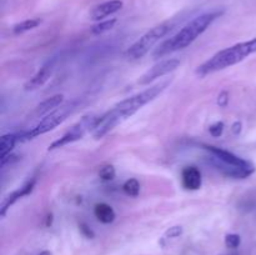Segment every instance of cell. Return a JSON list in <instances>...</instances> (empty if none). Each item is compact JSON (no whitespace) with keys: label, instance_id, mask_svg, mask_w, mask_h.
Here are the masks:
<instances>
[{"label":"cell","instance_id":"1","mask_svg":"<svg viewBox=\"0 0 256 255\" xmlns=\"http://www.w3.org/2000/svg\"><path fill=\"white\" fill-rule=\"evenodd\" d=\"M170 82H169V80L162 82L159 84L154 85V86L148 88L146 90H142V92H138V94L118 102L115 106H112V109L108 110L105 114L100 115L98 118L96 122H95L94 128L92 130V136L95 139H102L108 132H112L114 128L122 124V122H125L128 118L132 116L135 112H139L142 106L156 99L169 86Z\"/></svg>","mask_w":256,"mask_h":255},{"label":"cell","instance_id":"2","mask_svg":"<svg viewBox=\"0 0 256 255\" xmlns=\"http://www.w3.org/2000/svg\"><path fill=\"white\" fill-rule=\"evenodd\" d=\"M222 12H224L222 10H215V12H205L192 19L176 34L162 42L154 52V58H162L170 52L182 50L192 45L218 18L222 16Z\"/></svg>","mask_w":256,"mask_h":255},{"label":"cell","instance_id":"3","mask_svg":"<svg viewBox=\"0 0 256 255\" xmlns=\"http://www.w3.org/2000/svg\"><path fill=\"white\" fill-rule=\"evenodd\" d=\"M254 52H256V39L238 42L232 46L220 50L219 52L212 55L209 60H206L204 64L198 66L196 74L199 76H205V75H209L212 72L226 69V68H230L232 65L238 64V62H242Z\"/></svg>","mask_w":256,"mask_h":255},{"label":"cell","instance_id":"4","mask_svg":"<svg viewBox=\"0 0 256 255\" xmlns=\"http://www.w3.org/2000/svg\"><path fill=\"white\" fill-rule=\"evenodd\" d=\"M172 26H174L172 22H166L152 28L149 32H146L142 36H140L139 39L128 49L126 56L129 58L130 60L142 59V56H145V55L150 52V49H152L158 42H160L165 35H168L172 32Z\"/></svg>","mask_w":256,"mask_h":255},{"label":"cell","instance_id":"5","mask_svg":"<svg viewBox=\"0 0 256 255\" xmlns=\"http://www.w3.org/2000/svg\"><path fill=\"white\" fill-rule=\"evenodd\" d=\"M74 104H68L65 105V106H62L60 110L49 112L44 119L40 120V122L34 128V129L18 135V139H19L20 142H24V140L32 139V138L39 136V135H42L45 134V132H50V130L55 129V128L59 126L60 124H62V122L66 120V118L69 116L70 112L74 110Z\"/></svg>","mask_w":256,"mask_h":255},{"label":"cell","instance_id":"6","mask_svg":"<svg viewBox=\"0 0 256 255\" xmlns=\"http://www.w3.org/2000/svg\"><path fill=\"white\" fill-rule=\"evenodd\" d=\"M99 116H96V115L94 114H89L82 116V120L78 122L76 124L69 130V132H65L62 138L55 140L54 142H52V144L49 145V148H48V150H49V152H52V150L60 149V148L65 146V145L70 144V142H78V140H80L88 132H92L95 122H96Z\"/></svg>","mask_w":256,"mask_h":255},{"label":"cell","instance_id":"7","mask_svg":"<svg viewBox=\"0 0 256 255\" xmlns=\"http://www.w3.org/2000/svg\"><path fill=\"white\" fill-rule=\"evenodd\" d=\"M179 66H180V60H178V59L162 60V62H156L154 66L150 68L148 72H145L144 74L140 76L139 84H142V85L150 84V82H152L154 80L165 76V75H168L169 72L176 70Z\"/></svg>","mask_w":256,"mask_h":255},{"label":"cell","instance_id":"8","mask_svg":"<svg viewBox=\"0 0 256 255\" xmlns=\"http://www.w3.org/2000/svg\"><path fill=\"white\" fill-rule=\"evenodd\" d=\"M205 150L210 152L212 155H214L215 158L220 159L222 162H226V164L234 165V166H239V168H244V169H252L255 170V166L248 160L242 159V158L238 156V155L232 154V152H228V150L222 149V148L218 146H212V145H202Z\"/></svg>","mask_w":256,"mask_h":255},{"label":"cell","instance_id":"9","mask_svg":"<svg viewBox=\"0 0 256 255\" xmlns=\"http://www.w3.org/2000/svg\"><path fill=\"white\" fill-rule=\"evenodd\" d=\"M122 2L120 0H110V2H105L102 4L96 5L94 9L90 12V19L95 20V22H100V20L105 19V18L110 16V15L115 14L119 12L122 8Z\"/></svg>","mask_w":256,"mask_h":255},{"label":"cell","instance_id":"10","mask_svg":"<svg viewBox=\"0 0 256 255\" xmlns=\"http://www.w3.org/2000/svg\"><path fill=\"white\" fill-rule=\"evenodd\" d=\"M52 70H54V62H48L46 64L42 65V69L36 72L32 78H30L29 80L25 84V90L26 92H30V90H36L39 89L40 86L45 84L48 80L50 79L52 74Z\"/></svg>","mask_w":256,"mask_h":255},{"label":"cell","instance_id":"11","mask_svg":"<svg viewBox=\"0 0 256 255\" xmlns=\"http://www.w3.org/2000/svg\"><path fill=\"white\" fill-rule=\"evenodd\" d=\"M34 185H35V179H32V180H30V182H28L25 185H22L20 189L15 190V192H12V194L8 195V196L5 198L4 202H2V208H0V215H2V216H5V214H6V210L9 209L12 205H14L19 199H22V198L29 195L30 192H32V189H34Z\"/></svg>","mask_w":256,"mask_h":255},{"label":"cell","instance_id":"12","mask_svg":"<svg viewBox=\"0 0 256 255\" xmlns=\"http://www.w3.org/2000/svg\"><path fill=\"white\" fill-rule=\"evenodd\" d=\"M182 186L186 190H198L202 186V172L196 166H186L182 172Z\"/></svg>","mask_w":256,"mask_h":255},{"label":"cell","instance_id":"13","mask_svg":"<svg viewBox=\"0 0 256 255\" xmlns=\"http://www.w3.org/2000/svg\"><path fill=\"white\" fill-rule=\"evenodd\" d=\"M62 100H64V95L62 94H56L48 98V99H45L44 102H42L36 108H35V115L42 116V115L49 114V112H52L55 108H58L62 104Z\"/></svg>","mask_w":256,"mask_h":255},{"label":"cell","instance_id":"14","mask_svg":"<svg viewBox=\"0 0 256 255\" xmlns=\"http://www.w3.org/2000/svg\"><path fill=\"white\" fill-rule=\"evenodd\" d=\"M94 214L100 222L102 224H110L115 220V212L110 205L105 202L96 204L94 208Z\"/></svg>","mask_w":256,"mask_h":255},{"label":"cell","instance_id":"15","mask_svg":"<svg viewBox=\"0 0 256 255\" xmlns=\"http://www.w3.org/2000/svg\"><path fill=\"white\" fill-rule=\"evenodd\" d=\"M18 135L16 134H6L2 136V142H0V159L8 156L12 154V150L14 149L15 144L18 142Z\"/></svg>","mask_w":256,"mask_h":255},{"label":"cell","instance_id":"16","mask_svg":"<svg viewBox=\"0 0 256 255\" xmlns=\"http://www.w3.org/2000/svg\"><path fill=\"white\" fill-rule=\"evenodd\" d=\"M40 24H42V20L40 19L24 20V22H18V24L14 25V28H12V32L16 35L22 34V32L35 29V28L39 26Z\"/></svg>","mask_w":256,"mask_h":255},{"label":"cell","instance_id":"17","mask_svg":"<svg viewBox=\"0 0 256 255\" xmlns=\"http://www.w3.org/2000/svg\"><path fill=\"white\" fill-rule=\"evenodd\" d=\"M115 24H116V19H110V20H105V22H100L92 28V32L94 35L104 34V32L112 30V28L115 26Z\"/></svg>","mask_w":256,"mask_h":255},{"label":"cell","instance_id":"18","mask_svg":"<svg viewBox=\"0 0 256 255\" xmlns=\"http://www.w3.org/2000/svg\"><path fill=\"white\" fill-rule=\"evenodd\" d=\"M122 190L128 196H138L140 192V184L136 179H129L122 185Z\"/></svg>","mask_w":256,"mask_h":255},{"label":"cell","instance_id":"19","mask_svg":"<svg viewBox=\"0 0 256 255\" xmlns=\"http://www.w3.org/2000/svg\"><path fill=\"white\" fill-rule=\"evenodd\" d=\"M115 168L112 165H105L102 169L99 170V176L100 179L104 180V182H110L115 178Z\"/></svg>","mask_w":256,"mask_h":255},{"label":"cell","instance_id":"20","mask_svg":"<svg viewBox=\"0 0 256 255\" xmlns=\"http://www.w3.org/2000/svg\"><path fill=\"white\" fill-rule=\"evenodd\" d=\"M240 242H242V238L238 234H228L225 236V245L230 249H236L239 248Z\"/></svg>","mask_w":256,"mask_h":255},{"label":"cell","instance_id":"21","mask_svg":"<svg viewBox=\"0 0 256 255\" xmlns=\"http://www.w3.org/2000/svg\"><path fill=\"white\" fill-rule=\"evenodd\" d=\"M182 232H184L182 226H180V225H175V226L169 228V229L165 232L164 238L165 239H175V238H179L180 235L182 234Z\"/></svg>","mask_w":256,"mask_h":255},{"label":"cell","instance_id":"22","mask_svg":"<svg viewBox=\"0 0 256 255\" xmlns=\"http://www.w3.org/2000/svg\"><path fill=\"white\" fill-rule=\"evenodd\" d=\"M224 128H225V125H224V122H214V124L210 125V128H209L210 135H212V136H214V138H219L220 135L224 132Z\"/></svg>","mask_w":256,"mask_h":255},{"label":"cell","instance_id":"23","mask_svg":"<svg viewBox=\"0 0 256 255\" xmlns=\"http://www.w3.org/2000/svg\"><path fill=\"white\" fill-rule=\"evenodd\" d=\"M228 102H229V92H228L226 90H224V92H220L219 96H218V105H219L220 108H225L228 105Z\"/></svg>","mask_w":256,"mask_h":255},{"label":"cell","instance_id":"24","mask_svg":"<svg viewBox=\"0 0 256 255\" xmlns=\"http://www.w3.org/2000/svg\"><path fill=\"white\" fill-rule=\"evenodd\" d=\"M79 229H80V232H82L85 238H88V239H92V238L95 236L94 232H92L86 224H84V222H82V224L79 225Z\"/></svg>","mask_w":256,"mask_h":255},{"label":"cell","instance_id":"25","mask_svg":"<svg viewBox=\"0 0 256 255\" xmlns=\"http://www.w3.org/2000/svg\"><path fill=\"white\" fill-rule=\"evenodd\" d=\"M232 134L239 135L240 132H242V122H235L234 124L232 125Z\"/></svg>","mask_w":256,"mask_h":255},{"label":"cell","instance_id":"26","mask_svg":"<svg viewBox=\"0 0 256 255\" xmlns=\"http://www.w3.org/2000/svg\"><path fill=\"white\" fill-rule=\"evenodd\" d=\"M39 255H52V252H48V250H44V252H40Z\"/></svg>","mask_w":256,"mask_h":255}]
</instances>
